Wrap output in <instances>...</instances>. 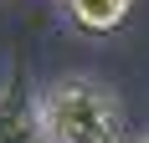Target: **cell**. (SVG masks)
Masks as SVG:
<instances>
[{
    "label": "cell",
    "mask_w": 149,
    "mask_h": 143,
    "mask_svg": "<svg viewBox=\"0 0 149 143\" xmlns=\"http://www.w3.org/2000/svg\"><path fill=\"white\" fill-rule=\"evenodd\" d=\"M41 133L46 143H123V113L98 82L67 77L41 92Z\"/></svg>",
    "instance_id": "6da1fadb"
},
{
    "label": "cell",
    "mask_w": 149,
    "mask_h": 143,
    "mask_svg": "<svg viewBox=\"0 0 149 143\" xmlns=\"http://www.w3.org/2000/svg\"><path fill=\"white\" fill-rule=\"evenodd\" d=\"M0 143H46L41 102L31 97V82L21 67H10V77L0 87Z\"/></svg>",
    "instance_id": "7a4b0ae2"
},
{
    "label": "cell",
    "mask_w": 149,
    "mask_h": 143,
    "mask_svg": "<svg viewBox=\"0 0 149 143\" xmlns=\"http://www.w3.org/2000/svg\"><path fill=\"white\" fill-rule=\"evenodd\" d=\"M134 10V0H67V15H72L77 31H88V36H108V31H118Z\"/></svg>",
    "instance_id": "3957f363"
},
{
    "label": "cell",
    "mask_w": 149,
    "mask_h": 143,
    "mask_svg": "<svg viewBox=\"0 0 149 143\" xmlns=\"http://www.w3.org/2000/svg\"><path fill=\"white\" fill-rule=\"evenodd\" d=\"M139 143H149V133H144V138H139Z\"/></svg>",
    "instance_id": "277c9868"
}]
</instances>
